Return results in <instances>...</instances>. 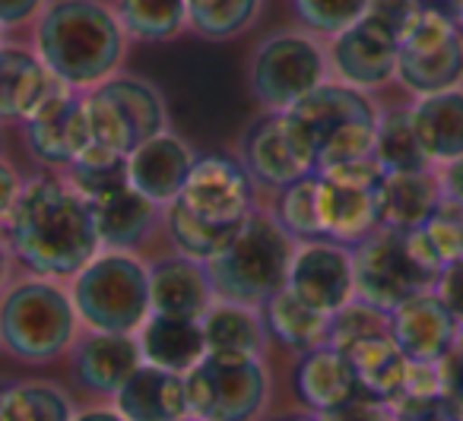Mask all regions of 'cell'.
<instances>
[{"mask_svg":"<svg viewBox=\"0 0 463 421\" xmlns=\"http://www.w3.org/2000/svg\"><path fill=\"white\" fill-rule=\"evenodd\" d=\"M0 235L29 276L58 282H71L102 250L90 200L58 172L23 181Z\"/></svg>","mask_w":463,"mask_h":421,"instance_id":"6da1fadb","label":"cell"},{"mask_svg":"<svg viewBox=\"0 0 463 421\" xmlns=\"http://www.w3.org/2000/svg\"><path fill=\"white\" fill-rule=\"evenodd\" d=\"M128 42L105 0H48L35 20L33 51L61 83L86 92L121 73Z\"/></svg>","mask_w":463,"mask_h":421,"instance_id":"7a4b0ae2","label":"cell"},{"mask_svg":"<svg viewBox=\"0 0 463 421\" xmlns=\"http://www.w3.org/2000/svg\"><path fill=\"white\" fill-rule=\"evenodd\" d=\"M378 115L381 108L368 92L327 80L283 111V124L305 165L324 174L374 153Z\"/></svg>","mask_w":463,"mask_h":421,"instance_id":"3957f363","label":"cell"},{"mask_svg":"<svg viewBox=\"0 0 463 421\" xmlns=\"http://www.w3.org/2000/svg\"><path fill=\"white\" fill-rule=\"evenodd\" d=\"M80 339L71 288L26 276L0 295V349L23 364H52Z\"/></svg>","mask_w":463,"mask_h":421,"instance_id":"277c9868","label":"cell"},{"mask_svg":"<svg viewBox=\"0 0 463 421\" xmlns=\"http://www.w3.org/2000/svg\"><path fill=\"white\" fill-rule=\"evenodd\" d=\"M296 248L298 241L273 219V212L258 206L239 225L229 248L210 263L216 298L260 307L286 288Z\"/></svg>","mask_w":463,"mask_h":421,"instance_id":"5b68a950","label":"cell"},{"mask_svg":"<svg viewBox=\"0 0 463 421\" xmlns=\"http://www.w3.org/2000/svg\"><path fill=\"white\" fill-rule=\"evenodd\" d=\"M71 298L80 326L96 332H130L137 336L149 304V263L130 250H99L71 282Z\"/></svg>","mask_w":463,"mask_h":421,"instance_id":"8992f818","label":"cell"},{"mask_svg":"<svg viewBox=\"0 0 463 421\" xmlns=\"http://www.w3.org/2000/svg\"><path fill=\"white\" fill-rule=\"evenodd\" d=\"M86 121L96 146L128 159L140 143L168 130V108L162 92L134 73H115L83 92Z\"/></svg>","mask_w":463,"mask_h":421,"instance_id":"52a82bcc","label":"cell"},{"mask_svg":"<svg viewBox=\"0 0 463 421\" xmlns=\"http://www.w3.org/2000/svg\"><path fill=\"white\" fill-rule=\"evenodd\" d=\"M187 412L200 421H260L273 399L267 358L210 355L184 374Z\"/></svg>","mask_w":463,"mask_h":421,"instance_id":"ba28073f","label":"cell"},{"mask_svg":"<svg viewBox=\"0 0 463 421\" xmlns=\"http://www.w3.org/2000/svg\"><path fill=\"white\" fill-rule=\"evenodd\" d=\"M327 48L308 29L273 33L254 48L248 64V89L264 111L283 115L308 92L327 83Z\"/></svg>","mask_w":463,"mask_h":421,"instance_id":"9c48e42d","label":"cell"},{"mask_svg":"<svg viewBox=\"0 0 463 421\" xmlns=\"http://www.w3.org/2000/svg\"><path fill=\"white\" fill-rule=\"evenodd\" d=\"M353 273L355 298L384 313H391L412 295L435 288L438 282V273H431L416 257L406 231L387 225L353 244Z\"/></svg>","mask_w":463,"mask_h":421,"instance_id":"30bf717a","label":"cell"},{"mask_svg":"<svg viewBox=\"0 0 463 421\" xmlns=\"http://www.w3.org/2000/svg\"><path fill=\"white\" fill-rule=\"evenodd\" d=\"M397 83L416 98L463 86V29L448 10H419L400 42Z\"/></svg>","mask_w":463,"mask_h":421,"instance_id":"8fae6325","label":"cell"},{"mask_svg":"<svg viewBox=\"0 0 463 421\" xmlns=\"http://www.w3.org/2000/svg\"><path fill=\"white\" fill-rule=\"evenodd\" d=\"M178 200L194 216L213 225H241L260 206L258 184L245 172L239 155L229 153L197 155Z\"/></svg>","mask_w":463,"mask_h":421,"instance_id":"7c38bea8","label":"cell"},{"mask_svg":"<svg viewBox=\"0 0 463 421\" xmlns=\"http://www.w3.org/2000/svg\"><path fill=\"white\" fill-rule=\"evenodd\" d=\"M286 288L298 301H305L311 311L334 317L355 298L353 248L330 241V238L298 241Z\"/></svg>","mask_w":463,"mask_h":421,"instance_id":"4fadbf2b","label":"cell"},{"mask_svg":"<svg viewBox=\"0 0 463 421\" xmlns=\"http://www.w3.org/2000/svg\"><path fill=\"white\" fill-rule=\"evenodd\" d=\"M23 134H26V149L35 162H42L52 172H64L92 143L83 92L61 86L29 121H23Z\"/></svg>","mask_w":463,"mask_h":421,"instance_id":"5bb4252c","label":"cell"},{"mask_svg":"<svg viewBox=\"0 0 463 421\" xmlns=\"http://www.w3.org/2000/svg\"><path fill=\"white\" fill-rule=\"evenodd\" d=\"M397 58L400 42L365 20L349 26L346 33L334 35L327 45L330 77L359 92H374L393 83L397 80Z\"/></svg>","mask_w":463,"mask_h":421,"instance_id":"9a60e30c","label":"cell"},{"mask_svg":"<svg viewBox=\"0 0 463 421\" xmlns=\"http://www.w3.org/2000/svg\"><path fill=\"white\" fill-rule=\"evenodd\" d=\"M143 364L137 336L130 332H96L86 330L71 349L73 380L96 399L111 402L128 377Z\"/></svg>","mask_w":463,"mask_h":421,"instance_id":"2e32d148","label":"cell"},{"mask_svg":"<svg viewBox=\"0 0 463 421\" xmlns=\"http://www.w3.org/2000/svg\"><path fill=\"white\" fill-rule=\"evenodd\" d=\"M239 159L245 165V172L251 174L254 184H258V191L279 193L283 187L296 184L305 174H315L302 162L298 149L292 146L283 115H273V111H264L258 121H251L245 127L239 143Z\"/></svg>","mask_w":463,"mask_h":421,"instance_id":"e0dca14e","label":"cell"},{"mask_svg":"<svg viewBox=\"0 0 463 421\" xmlns=\"http://www.w3.org/2000/svg\"><path fill=\"white\" fill-rule=\"evenodd\" d=\"M387 320H391V339L406 355V361L441 364L460 332L435 288L406 298L387 313Z\"/></svg>","mask_w":463,"mask_h":421,"instance_id":"ac0fdd59","label":"cell"},{"mask_svg":"<svg viewBox=\"0 0 463 421\" xmlns=\"http://www.w3.org/2000/svg\"><path fill=\"white\" fill-rule=\"evenodd\" d=\"M194 159L197 153L191 149V143H184L172 130H162L128 155V184L143 193L149 203L165 210L184 191Z\"/></svg>","mask_w":463,"mask_h":421,"instance_id":"d6986e66","label":"cell"},{"mask_svg":"<svg viewBox=\"0 0 463 421\" xmlns=\"http://www.w3.org/2000/svg\"><path fill=\"white\" fill-rule=\"evenodd\" d=\"M90 212L102 250H130V254H137L162 225L159 206L149 203L130 184H121L115 191L92 197Z\"/></svg>","mask_w":463,"mask_h":421,"instance_id":"ffe728a7","label":"cell"},{"mask_svg":"<svg viewBox=\"0 0 463 421\" xmlns=\"http://www.w3.org/2000/svg\"><path fill=\"white\" fill-rule=\"evenodd\" d=\"M213 301H216V288H213L206 263L172 254L149 267V304H153V313L203 320Z\"/></svg>","mask_w":463,"mask_h":421,"instance_id":"44dd1931","label":"cell"},{"mask_svg":"<svg viewBox=\"0 0 463 421\" xmlns=\"http://www.w3.org/2000/svg\"><path fill=\"white\" fill-rule=\"evenodd\" d=\"M292 389L298 402L315 415H334L362 393L355 370L334 345L302 351L292 368Z\"/></svg>","mask_w":463,"mask_h":421,"instance_id":"7402d4cb","label":"cell"},{"mask_svg":"<svg viewBox=\"0 0 463 421\" xmlns=\"http://www.w3.org/2000/svg\"><path fill=\"white\" fill-rule=\"evenodd\" d=\"M61 80L39 61V54L20 45L0 48V127L23 124L61 89Z\"/></svg>","mask_w":463,"mask_h":421,"instance_id":"603a6c76","label":"cell"},{"mask_svg":"<svg viewBox=\"0 0 463 421\" xmlns=\"http://www.w3.org/2000/svg\"><path fill=\"white\" fill-rule=\"evenodd\" d=\"M317 216L324 238L353 248L381 229L378 187H349L317 174Z\"/></svg>","mask_w":463,"mask_h":421,"instance_id":"cb8c5ba5","label":"cell"},{"mask_svg":"<svg viewBox=\"0 0 463 421\" xmlns=\"http://www.w3.org/2000/svg\"><path fill=\"white\" fill-rule=\"evenodd\" d=\"M111 406L128 421H178L187 412V387L184 374L140 364L115 393Z\"/></svg>","mask_w":463,"mask_h":421,"instance_id":"d4e9b609","label":"cell"},{"mask_svg":"<svg viewBox=\"0 0 463 421\" xmlns=\"http://www.w3.org/2000/svg\"><path fill=\"white\" fill-rule=\"evenodd\" d=\"M410 121L431 168H441L463 155V86L422 96L410 105Z\"/></svg>","mask_w":463,"mask_h":421,"instance_id":"484cf974","label":"cell"},{"mask_svg":"<svg viewBox=\"0 0 463 421\" xmlns=\"http://www.w3.org/2000/svg\"><path fill=\"white\" fill-rule=\"evenodd\" d=\"M143 364L187 374L206 358V339L200 320L165 317V313H149L146 323L137 330Z\"/></svg>","mask_w":463,"mask_h":421,"instance_id":"4316f807","label":"cell"},{"mask_svg":"<svg viewBox=\"0 0 463 421\" xmlns=\"http://www.w3.org/2000/svg\"><path fill=\"white\" fill-rule=\"evenodd\" d=\"M200 326H203L210 355L267 358V349H270V332H267L260 307L216 298L210 311L203 313Z\"/></svg>","mask_w":463,"mask_h":421,"instance_id":"83f0119b","label":"cell"},{"mask_svg":"<svg viewBox=\"0 0 463 421\" xmlns=\"http://www.w3.org/2000/svg\"><path fill=\"white\" fill-rule=\"evenodd\" d=\"M441 184L438 172H403V174H384L378 187V206H381V225L397 231H412L438 210L441 203Z\"/></svg>","mask_w":463,"mask_h":421,"instance_id":"f1b7e54d","label":"cell"},{"mask_svg":"<svg viewBox=\"0 0 463 421\" xmlns=\"http://www.w3.org/2000/svg\"><path fill=\"white\" fill-rule=\"evenodd\" d=\"M343 355L349 358L355 370V380L365 396L387 406H397L403 399V383H406V355L397 349V342L391 339V332H381V336L362 339L353 349H346Z\"/></svg>","mask_w":463,"mask_h":421,"instance_id":"f546056e","label":"cell"},{"mask_svg":"<svg viewBox=\"0 0 463 421\" xmlns=\"http://www.w3.org/2000/svg\"><path fill=\"white\" fill-rule=\"evenodd\" d=\"M260 313H264L270 342H279L283 349L296 351V355L327 345L330 317L311 311V307L305 304V301H298L289 288H279L273 298H267L264 304H260Z\"/></svg>","mask_w":463,"mask_h":421,"instance_id":"4dcf8cb0","label":"cell"},{"mask_svg":"<svg viewBox=\"0 0 463 421\" xmlns=\"http://www.w3.org/2000/svg\"><path fill=\"white\" fill-rule=\"evenodd\" d=\"M162 231L168 235V244H172L175 254L210 267L232 244L239 225H213L206 219L194 216L181 200H175V203H168L162 210Z\"/></svg>","mask_w":463,"mask_h":421,"instance_id":"1f68e13d","label":"cell"},{"mask_svg":"<svg viewBox=\"0 0 463 421\" xmlns=\"http://www.w3.org/2000/svg\"><path fill=\"white\" fill-rule=\"evenodd\" d=\"M77 402L54 380H10L0 387V421H73Z\"/></svg>","mask_w":463,"mask_h":421,"instance_id":"d6a6232c","label":"cell"},{"mask_svg":"<svg viewBox=\"0 0 463 421\" xmlns=\"http://www.w3.org/2000/svg\"><path fill=\"white\" fill-rule=\"evenodd\" d=\"M130 42L162 45L187 29L184 0H115L111 4Z\"/></svg>","mask_w":463,"mask_h":421,"instance_id":"836d02e7","label":"cell"},{"mask_svg":"<svg viewBox=\"0 0 463 421\" xmlns=\"http://www.w3.org/2000/svg\"><path fill=\"white\" fill-rule=\"evenodd\" d=\"M187 29L206 42H232L251 33L264 0H184Z\"/></svg>","mask_w":463,"mask_h":421,"instance_id":"e575fe53","label":"cell"},{"mask_svg":"<svg viewBox=\"0 0 463 421\" xmlns=\"http://www.w3.org/2000/svg\"><path fill=\"white\" fill-rule=\"evenodd\" d=\"M372 155H374V162L384 168V174L431 172V162L425 159L422 146H419V140H416V130H412L410 108L381 111Z\"/></svg>","mask_w":463,"mask_h":421,"instance_id":"d590c367","label":"cell"},{"mask_svg":"<svg viewBox=\"0 0 463 421\" xmlns=\"http://www.w3.org/2000/svg\"><path fill=\"white\" fill-rule=\"evenodd\" d=\"M58 174H64L86 200H92V197H99V193H109V191H115V187L128 184V159L96 146V143H90V146Z\"/></svg>","mask_w":463,"mask_h":421,"instance_id":"8d00e7d4","label":"cell"},{"mask_svg":"<svg viewBox=\"0 0 463 421\" xmlns=\"http://www.w3.org/2000/svg\"><path fill=\"white\" fill-rule=\"evenodd\" d=\"M273 219L289 231L296 241H315L321 235V216H317V174H305L296 184L277 193L270 206Z\"/></svg>","mask_w":463,"mask_h":421,"instance_id":"74e56055","label":"cell"},{"mask_svg":"<svg viewBox=\"0 0 463 421\" xmlns=\"http://www.w3.org/2000/svg\"><path fill=\"white\" fill-rule=\"evenodd\" d=\"M381 332H391L387 313L365 304V301L353 298L343 311H336L334 317H330L327 345H334L336 351H346V349H353L355 342H362V339L381 336Z\"/></svg>","mask_w":463,"mask_h":421,"instance_id":"f35d334b","label":"cell"},{"mask_svg":"<svg viewBox=\"0 0 463 421\" xmlns=\"http://www.w3.org/2000/svg\"><path fill=\"white\" fill-rule=\"evenodd\" d=\"M292 4H296L302 26L311 35H324V39H334L349 26H355L368 7V0H292Z\"/></svg>","mask_w":463,"mask_h":421,"instance_id":"ab89813d","label":"cell"},{"mask_svg":"<svg viewBox=\"0 0 463 421\" xmlns=\"http://www.w3.org/2000/svg\"><path fill=\"white\" fill-rule=\"evenodd\" d=\"M419 10H422L419 0H368L362 20L378 26L381 33H387L391 39L403 42V35L410 33V26L416 23Z\"/></svg>","mask_w":463,"mask_h":421,"instance_id":"60d3db41","label":"cell"},{"mask_svg":"<svg viewBox=\"0 0 463 421\" xmlns=\"http://www.w3.org/2000/svg\"><path fill=\"white\" fill-rule=\"evenodd\" d=\"M441 399L454 412V418L463 421V330L457 332L454 345L441 361Z\"/></svg>","mask_w":463,"mask_h":421,"instance_id":"b9f144b4","label":"cell"},{"mask_svg":"<svg viewBox=\"0 0 463 421\" xmlns=\"http://www.w3.org/2000/svg\"><path fill=\"white\" fill-rule=\"evenodd\" d=\"M403 399H441V364L410 361Z\"/></svg>","mask_w":463,"mask_h":421,"instance_id":"7bdbcfd3","label":"cell"},{"mask_svg":"<svg viewBox=\"0 0 463 421\" xmlns=\"http://www.w3.org/2000/svg\"><path fill=\"white\" fill-rule=\"evenodd\" d=\"M435 295L441 298V304L448 307L454 323L463 330V257L441 269V276H438V282H435Z\"/></svg>","mask_w":463,"mask_h":421,"instance_id":"ee69618b","label":"cell"},{"mask_svg":"<svg viewBox=\"0 0 463 421\" xmlns=\"http://www.w3.org/2000/svg\"><path fill=\"white\" fill-rule=\"evenodd\" d=\"M324 178L340 181V184H349V187H381L384 168L374 162V155H365V159H355L340 168H330V172H324Z\"/></svg>","mask_w":463,"mask_h":421,"instance_id":"f6af8a7d","label":"cell"},{"mask_svg":"<svg viewBox=\"0 0 463 421\" xmlns=\"http://www.w3.org/2000/svg\"><path fill=\"white\" fill-rule=\"evenodd\" d=\"M393 421H457L444 399H400L393 406Z\"/></svg>","mask_w":463,"mask_h":421,"instance_id":"bcb514c9","label":"cell"},{"mask_svg":"<svg viewBox=\"0 0 463 421\" xmlns=\"http://www.w3.org/2000/svg\"><path fill=\"white\" fill-rule=\"evenodd\" d=\"M48 0H0V26L20 29L42 16Z\"/></svg>","mask_w":463,"mask_h":421,"instance_id":"7dc6e473","label":"cell"},{"mask_svg":"<svg viewBox=\"0 0 463 421\" xmlns=\"http://www.w3.org/2000/svg\"><path fill=\"white\" fill-rule=\"evenodd\" d=\"M23 191V178L20 172H16L14 165H10L4 155H0V225H4V219L10 216V210H14L16 197H20Z\"/></svg>","mask_w":463,"mask_h":421,"instance_id":"c3c4849f","label":"cell"},{"mask_svg":"<svg viewBox=\"0 0 463 421\" xmlns=\"http://www.w3.org/2000/svg\"><path fill=\"white\" fill-rule=\"evenodd\" d=\"M435 172H438V184H441V197L463 206V155L448 162V165L435 168Z\"/></svg>","mask_w":463,"mask_h":421,"instance_id":"681fc988","label":"cell"},{"mask_svg":"<svg viewBox=\"0 0 463 421\" xmlns=\"http://www.w3.org/2000/svg\"><path fill=\"white\" fill-rule=\"evenodd\" d=\"M73 421H128L121 412H118L111 402H102V406H90V408H77Z\"/></svg>","mask_w":463,"mask_h":421,"instance_id":"f907efd6","label":"cell"},{"mask_svg":"<svg viewBox=\"0 0 463 421\" xmlns=\"http://www.w3.org/2000/svg\"><path fill=\"white\" fill-rule=\"evenodd\" d=\"M14 254H10L7 241H4V235H0V295L10 288V279H14Z\"/></svg>","mask_w":463,"mask_h":421,"instance_id":"816d5d0a","label":"cell"},{"mask_svg":"<svg viewBox=\"0 0 463 421\" xmlns=\"http://www.w3.org/2000/svg\"><path fill=\"white\" fill-rule=\"evenodd\" d=\"M277 421H324V415H315V412H296V415H283V418H277Z\"/></svg>","mask_w":463,"mask_h":421,"instance_id":"f5cc1de1","label":"cell"},{"mask_svg":"<svg viewBox=\"0 0 463 421\" xmlns=\"http://www.w3.org/2000/svg\"><path fill=\"white\" fill-rule=\"evenodd\" d=\"M419 4H422V7H441L444 0H419Z\"/></svg>","mask_w":463,"mask_h":421,"instance_id":"db71d44e","label":"cell"},{"mask_svg":"<svg viewBox=\"0 0 463 421\" xmlns=\"http://www.w3.org/2000/svg\"><path fill=\"white\" fill-rule=\"evenodd\" d=\"M4 45H7V29L0 26V48H4Z\"/></svg>","mask_w":463,"mask_h":421,"instance_id":"11a10c76","label":"cell"},{"mask_svg":"<svg viewBox=\"0 0 463 421\" xmlns=\"http://www.w3.org/2000/svg\"><path fill=\"white\" fill-rule=\"evenodd\" d=\"M178 421H200V418H194V415H184V418H178Z\"/></svg>","mask_w":463,"mask_h":421,"instance_id":"9f6ffc18","label":"cell"},{"mask_svg":"<svg viewBox=\"0 0 463 421\" xmlns=\"http://www.w3.org/2000/svg\"><path fill=\"white\" fill-rule=\"evenodd\" d=\"M391 421H393V418H391Z\"/></svg>","mask_w":463,"mask_h":421,"instance_id":"6f0895ef","label":"cell"}]
</instances>
